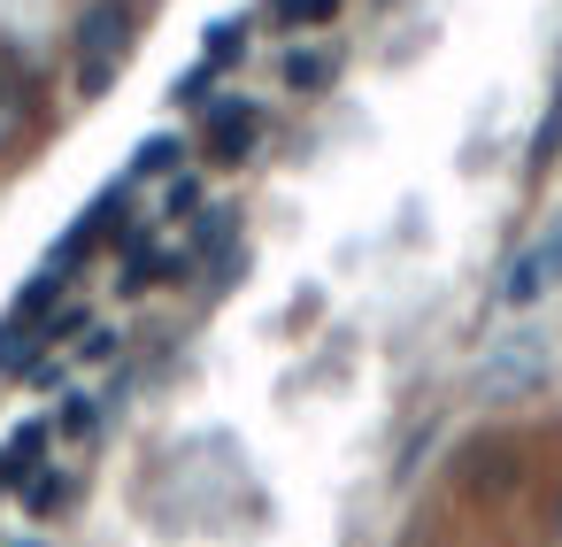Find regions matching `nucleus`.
Here are the masks:
<instances>
[{"label": "nucleus", "instance_id": "f8f14e48", "mask_svg": "<svg viewBox=\"0 0 562 547\" xmlns=\"http://www.w3.org/2000/svg\"><path fill=\"white\" fill-rule=\"evenodd\" d=\"M162 209H170V216H201V178H170Z\"/></svg>", "mask_w": 562, "mask_h": 547}, {"label": "nucleus", "instance_id": "423d86ee", "mask_svg": "<svg viewBox=\"0 0 562 547\" xmlns=\"http://www.w3.org/2000/svg\"><path fill=\"white\" fill-rule=\"evenodd\" d=\"M178 163H186V132H147V139L132 147L124 178H132V186H139V178H178Z\"/></svg>", "mask_w": 562, "mask_h": 547}, {"label": "nucleus", "instance_id": "9b49d317", "mask_svg": "<svg viewBox=\"0 0 562 547\" xmlns=\"http://www.w3.org/2000/svg\"><path fill=\"white\" fill-rule=\"evenodd\" d=\"M216 93V63H193L186 78H170V109H209Z\"/></svg>", "mask_w": 562, "mask_h": 547}, {"label": "nucleus", "instance_id": "20e7f679", "mask_svg": "<svg viewBox=\"0 0 562 547\" xmlns=\"http://www.w3.org/2000/svg\"><path fill=\"white\" fill-rule=\"evenodd\" d=\"M255 139H262V109L255 101H209V155L216 163L255 155Z\"/></svg>", "mask_w": 562, "mask_h": 547}, {"label": "nucleus", "instance_id": "39448f33", "mask_svg": "<svg viewBox=\"0 0 562 547\" xmlns=\"http://www.w3.org/2000/svg\"><path fill=\"white\" fill-rule=\"evenodd\" d=\"M47 439H55V424H16V432H9V447H0V485H24V478H40Z\"/></svg>", "mask_w": 562, "mask_h": 547}, {"label": "nucleus", "instance_id": "ddd939ff", "mask_svg": "<svg viewBox=\"0 0 562 547\" xmlns=\"http://www.w3.org/2000/svg\"><path fill=\"white\" fill-rule=\"evenodd\" d=\"M93 424H101V409H93V401H63V439H86Z\"/></svg>", "mask_w": 562, "mask_h": 547}, {"label": "nucleus", "instance_id": "4468645a", "mask_svg": "<svg viewBox=\"0 0 562 547\" xmlns=\"http://www.w3.org/2000/svg\"><path fill=\"white\" fill-rule=\"evenodd\" d=\"M9 124H16V101H9V93H0V139H9Z\"/></svg>", "mask_w": 562, "mask_h": 547}, {"label": "nucleus", "instance_id": "1a4fd4ad", "mask_svg": "<svg viewBox=\"0 0 562 547\" xmlns=\"http://www.w3.org/2000/svg\"><path fill=\"white\" fill-rule=\"evenodd\" d=\"M9 370H32V316H0V378H9Z\"/></svg>", "mask_w": 562, "mask_h": 547}, {"label": "nucleus", "instance_id": "7ed1b4c3", "mask_svg": "<svg viewBox=\"0 0 562 547\" xmlns=\"http://www.w3.org/2000/svg\"><path fill=\"white\" fill-rule=\"evenodd\" d=\"M547 378V355L531 347V339H508L501 355H485V370H477V386L493 393V401H516V393H531Z\"/></svg>", "mask_w": 562, "mask_h": 547}, {"label": "nucleus", "instance_id": "f257e3e1", "mask_svg": "<svg viewBox=\"0 0 562 547\" xmlns=\"http://www.w3.org/2000/svg\"><path fill=\"white\" fill-rule=\"evenodd\" d=\"M124 32H132L124 0H93V9L78 16V32H70V70H78V93H86V101H93V93H109L116 55H124Z\"/></svg>", "mask_w": 562, "mask_h": 547}, {"label": "nucleus", "instance_id": "9d476101", "mask_svg": "<svg viewBox=\"0 0 562 547\" xmlns=\"http://www.w3.org/2000/svg\"><path fill=\"white\" fill-rule=\"evenodd\" d=\"M270 16H278L285 32H301V24H308V32H324V24L339 16V0H278V9H270Z\"/></svg>", "mask_w": 562, "mask_h": 547}, {"label": "nucleus", "instance_id": "6e6552de", "mask_svg": "<svg viewBox=\"0 0 562 547\" xmlns=\"http://www.w3.org/2000/svg\"><path fill=\"white\" fill-rule=\"evenodd\" d=\"M331 70H339V63H331L324 47H293V55L278 63V78H285L293 93H324V86H331Z\"/></svg>", "mask_w": 562, "mask_h": 547}, {"label": "nucleus", "instance_id": "0eeeda50", "mask_svg": "<svg viewBox=\"0 0 562 547\" xmlns=\"http://www.w3.org/2000/svg\"><path fill=\"white\" fill-rule=\"evenodd\" d=\"M247 47H255V24H247V16H216V24L201 32V63H216V70L247 63Z\"/></svg>", "mask_w": 562, "mask_h": 547}, {"label": "nucleus", "instance_id": "f03ea898", "mask_svg": "<svg viewBox=\"0 0 562 547\" xmlns=\"http://www.w3.org/2000/svg\"><path fill=\"white\" fill-rule=\"evenodd\" d=\"M562 286V224L547 232V239H531L516 263H508V278H501V309H531V301H547Z\"/></svg>", "mask_w": 562, "mask_h": 547}]
</instances>
